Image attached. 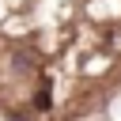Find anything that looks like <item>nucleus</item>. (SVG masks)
<instances>
[{"mask_svg":"<svg viewBox=\"0 0 121 121\" xmlns=\"http://www.w3.org/2000/svg\"><path fill=\"white\" fill-rule=\"evenodd\" d=\"M121 95V0H0V121H91Z\"/></svg>","mask_w":121,"mask_h":121,"instance_id":"obj_1","label":"nucleus"}]
</instances>
